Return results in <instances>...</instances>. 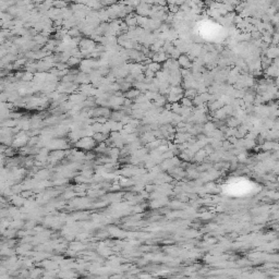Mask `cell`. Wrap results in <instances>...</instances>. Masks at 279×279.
<instances>
[{
    "label": "cell",
    "mask_w": 279,
    "mask_h": 279,
    "mask_svg": "<svg viewBox=\"0 0 279 279\" xmlns=\"http://www.w3.org/2000/svg\"><path fill=\"white\" fill-rule=\"evenodd\" d=\"M159 68H160V66L158 64L156 61L155 62H152L151 64H148V69L149 70H152L153 72H156V71H158L159 70Z\"/></svg>",
    "instance_id": "obj_4"
},
{
    "label": "cell",
    "mask_w": 279,
    "mask_h": 279,
    "mask_svg": "<svg viewBox=\"0 0 279 279\" xmlns=\"http://www.w3.org/2000/svg\"><path fill=\"white\" fill-rule=\"evenodd\" d=\"M140 95V90H137V88H131V90H129L128 92L126 93V98H135V97H137Z\"/></svg>",
    "instance_id": "obj_2"
},
{
    "label": "cell",
    "mask_w": 279,
    "mask_h": 279,
    "mask_svg": "<svg viewBox=\"0 0 279 279\" xmlns=\"http://www.w3.org/2000/svg\"><path fill=\"white\" fill-rule=\"evenodd\" d=\"M68 6V1L66 0H55L54 1V7L56 9H66Z\"/></svg>",
    "instance_id": "obj_1"
},
{
    "label": "cell",
    "mask_w": 279,
    "mask_h": 279,
    "mask_svg": "<svg viewBox=\"0 0 279 279\" xmlns=\"http://www.w3.org/2000/svg\"><path fill=\"white\" fill-rule=\"evenodd\" d=\"M80 59L77 58V57H75V56H71L70 58L68 59V66H70V67H74V66H77V64H79L80 63Z\"/></svg>",
    "instance_id": "obj_3"
}]
</instances>
